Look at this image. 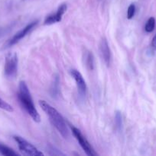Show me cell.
<instances>
[{
	"label": "cell",
	"instance_id": "30bf717a",
	"mask_svg": "<svg viewBox=\"0 0 156 156\" xmlns=\"http://www.w3.org/2000/svg\"><path fill=\"white\" fill-rule=\"evenodd\" d=\"M60 79L59 76L57 75L54 78V81L51 84V87H50V94L53 98H57L58 97V94H59V91H60Z\"/></svg>",
	"mask_w": 156,
	"mask_h": 156
},
{
	"label": "cell",
	"instance_id": "7a4b0ae2",
	"mask_svg": "<svg viewBox=\"0 0 156 156\" xmlns=\"http://www.w3.org/2000/svg\"><path fill=\"white\" fill-rule=\"evenodd\" d=\"M18 98L20 105L24 108V111L31 116L34 121L39 123L41 121V117L34 105L27 84L23 81L20 82L19 85H18Z\"/></svg>",
	"mask_w": 156,
	"mask_h": 156
},
{
	"label": "cell",
	"instance_id": "e0dca14e",
	"mask_svg": "<svg viewBox=\"0 0 156 156\" xmlns=\"http://www.w3.org/2000/svg\"><path fill=\"white\" fill-rule=\"evenodd\" d=\"M151 45H152V47L156 50V34L154 35V37H153L152 41H151Z\"/></svg>",
	"mask_w": 156,
	"mask_h": 156
},
{
	"label": "cell",
	"instance_id": "52a82bcc",
	"mask_svg": "<svg viewBox=\"0 0 156 156\" xmlns=\"http://www.w3.org/2000/svg\"><path fill=\"white\" fill-rule=\"evenodd\" d=\"M70 73L72 77L74 79L75 82H76L79 94L81 97H85L87 92V86L83 76L76 69H71Z\"/></svg>",
	"mask_w": 156,
	"mask_h": 156
},
{
	"label": "cell",
	"instance_id": "2e32d148",
	"mask_svg": "<svg viewBox=\"0 0 156 156\" xmlns=\"http://www.w3.org/2000/svg\"><path fill=\"white\" fill-rule=\"evenodd\" d=\"M136 14V5L134 4H131L128 8L127 10V18L132 19Z\"/></svg>",
	"mask_w": 156,
	"mask_h": 156
},
{
	"label": "cell",
	"instance_id": "5b68a950",
	"mask_svg": "<svg viewBox=\"0 0 156 156\" xmlns=\"http://www.w3.org/2000/svg\"><path fill=\"white\" fill-rule=\"evenodd\" d=\"M15 141L18 144V149L27 155L31 156H41L44 155V153L38 150L35 146H34L32 143L28 142L24 138L18 136H15L13 137Z\"/></svg>",
	"mask_w": 156,
	"mask_h": 156
},
{
	"label": "cell",
	"instance_id": "ba28073f",
	"mask_svg": "<svg viewBox=\"0 0 156 156\" xmlns=\"http://www.w3.org/2000/svg\"><path fill=\"white\" fill-rule=\"evenodd\" d=\"M67 6L66 4H62L58 7V10L55 13H52L50 15H47L46 18L44 19V24L46 25H50V24H53L54 23L60 22L62 19V17L64 14L67 11Z\"/></svg>",
	"mask_w": 156,
	"mask_h": 156
},
{
	"label": "cell",
	"instance_id": "5bb4252c",
	"mask_svg": "<svg viewBox=\"0 0 156 156\" xmlns=\"http://www.w3.org/2000/svg\"><path fill=\"white\" fill-rule=\"evenodd\" d=\"M154 27H155V19H154V18H153V17H151L150 18H148L146 24H145V31L148 32V33H151V32H152L153 30H154Z\"/></svg>",
	"mask_w": 156,
	"mask_h": 156
},
{
	"label": "cell",
	"instance_id": "8992f818",
	"mask_svg": "<svg viewBox=\"0 0 156 156\" xmlns=\"http://www.w3.org/2000/svg\"><path fill=\"white\" fill-rule=\"evenodd\" d=\"M72 133L74 136V137L76 138V140H77V142L79 143L80 146L82 148L83 150L84 151L86 154L88 156H96L97 155L96 152H95L94 149L93 148V146L90 145V143H89L88 140L85 138L84 135L82 134V133L80 132L79 129L74 127V126H72Z\"/></svg>",
	"mask_w": 156,
	"mask_h": 156
},
{
	"label": "cell",
	"instance_id": "4fadbf2b",
	"mask_svg": "<svg viewBox=\"0 0 156 156\" xmlns=\"http://www.w3.org/2000/svg\"><path fill=\"white\" fill-rule=\"evenodd\" d=\"M115 126L117 131H120L122 127V117L120 111H117L115 114Z\"/></svg>",
	"mask_w": 156,
	"mask_h": 156
},
{
	"label": "cell",
	"instance_id": "9a60e30c",
	"mask_svg": "<svg viewBox=\"0 0 156 156\" xmlns=\"http://www.w3.org/2000/svg\"><path fill=\"white\" fill-rule=\"evenodd\" d=\"M0 108L4 110V111H8V112H13L14 111V109L12 105H10L6 101H5L1 98H0Z\"/></svg>",
	"mask_w": 156,
	"mask_h": 156
},
{
	"label": "cell",
	"instance_id": "277c9868",
	"mask_svg": "<svg viewBox=\"0 0 156 156\" xmlns=\"http://www.w3.org/2000/svg\"><path fill=\"white\" fill-rule=\"evenodd\" d=\"M38 24V20H35V21H32L30 24H28V25H26L24 28L21 29V30H19L18 32H17L13 37L10 38L9 40H8L6 42V44L3 45V49L9 48V47H12L13 45L16 44L17 43L19 42L21 39L24 37L25 36H27L28 34H30L34 29L36 27V26Z\"/></svg>",
	"mask_w": 156,
	"mask_h": 156
},
{
	"label": "cell",
	"instance_id": "6da1fadb",
	"mask_svg": "<svg viewBox=\"0 0 156 156\" xmlns=\"http://www.w3.org/2000/svg\"><path fill=\"white\" fill-rule=\"evenodd\" d=\"M39 105L41 109L44 111V112L47 114L51 124L56 128V129L59 132V133L64 139L68 138V129H67L65 120H64V117L61 116V114L54 108H53L51 105H49L47 102H46L45 101H39Z\"/></svg>",
	"mask_w": 156,
	"mask_h": 156
},
{
	"label": "cell",
	"instance_id": "9c48e42d",
	"mask_svg": "<svg viewBox=\"0 0 156 156\" xmlns=\"http://www.w3.org/2000/svg\"><path fill=\"white\" fill-rule=\"evenodd\" d=\"M99 51L103 62L107 66H109L111 62V51H110L109 44L106 38H102L100 41L99 45Z\"/></svg>",
	"mask_w": 156,
	"mask_h": 156
},
{
	"label": "cell",
	"instance_id": "8fae6325",
	"mask_svg": "<svg viewBox=\"0 0 156 156\" xmlns=\"http://www.w3.org/2000/svg\"><path fill=\"white\" fill-rule=\"evenodd\" d=\"M84 62L89 70L94 69V56L90 51H87L84 54Z\"/></svg>",
	"mask_w": 156,
	"mask_h": 156
},
{
	"label": "cell",
	"instance_id": "7c38bea8",
	"mask_svg": "<svg viewBox=\"0 0 156 156\" xmlns=\"http://www.w3.org/2000/svg\"><path fill=\"white\" fill-rule=\"evenodd\" d=\"M0 153L5 156H18V154L15 152L13 149L5 145L0 143Z\"/></svg>",
	"mask_w": 156,
	"mask_h": 156
},
{
	"label": "cell",
	"instance_id": "3957f363",
	"mask_svg": "<svg viewBox=\"0 0 156 156\" xmlns=\"http://www.w3.org/2000/svg\"><path fill=\"white\" fill-rule=\"evenodd\" d=\"M18 59L16 53H9L6 54L5 59L4 73L9 79L15 78L18 73Z\"/></svg>",
	"mask_w": 156,
	"mask_h": 156
}]
</instances>
